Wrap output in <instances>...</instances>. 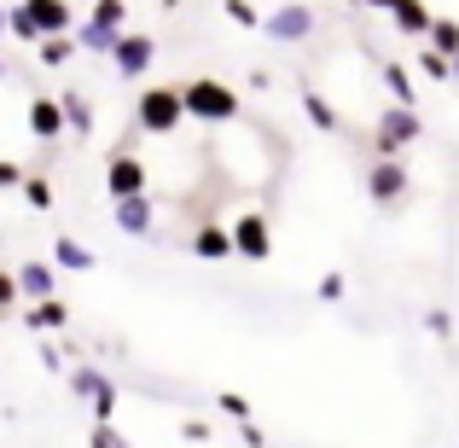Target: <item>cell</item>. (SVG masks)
Returning a JSON list of instances; mask_svg holds the SVG:
<instances>
[{
    "label": "cell",
    "instance_id": "1",
    "mask_svg": "<svg viewBox=\"0 0 459 448\" xmlns=\"http://www.w3.org/2000/svg\"><path fill=\"white\" fill-rule=\"evenodd\" d=\"M180 117H192V123H238V93L215 76H198L180 88Z\"/></svg>",
    "mask_w": 459,
    "mask_h": 448
},
{
    "label": "cell",
    "instance_id": "2",
    "mask_svg": "<svg viewBox=\"0 0 459 448\" xmlns=\"http://www.w3.org/2000/svg\"><path fill=\"white\" fill-rule=\"evenodd\" d=\"M186 123L180 117V82H157V88L134 93V135H175V128Z\"/></svg>",
    "mask_w": 459,
    "mask_h": 448
},
{
    "label": "cell",
    "instance_id": "3",
    "mask_svg": "<svg viewBox=\"0 0 459 448\" xmlns=\"http://www.w3.org/2000/svg\"><path fill=\"white\" fill-rule=\"evenodd\" d=\"M256 30H268V41H273V47H303V41H314L320 18H314L308 0H285V6H273L268 18L256 23Z\"/></svg>",
    "mask_w": 459,
    "mask_h": 448
},
{
    "label": "cell",
    "instance_id": "4",
    "mask_svg": "<svg viewBox=\"0 0 459 448\" xmlns=\"http://www.w3.org/2000/svg\"><path fill=\"white\" fill-rule=\"evenodd\" d=\"M413 140H425V123H419V111H402V105H390V111L372 123V152H378V157H402Z\"/></svg>",
    "mask_w": 459,
    "mask_h": 448
},
{
    "label": "cell",
    "instance_id": "5",
    "mask_svg": "<svg viewBox=\"0 0 459 448\" xmlns=\"http://www.w3.org/2000/svg\"><path fill=\"white\" fill-rule=\"evenodd\" d=\"M227 245H233V257H245V262H268L273 257V222L262 210H245L233 227H227Z\"/></svg>",
    "mask_w": 459,
    "mask_h": 448
},
{
    "label": "cell",
    "instance_id": "6",
    "mask_svg": "<svg viewBox=\"0 0 459 448\" xmlns=\"http://www.w3.org/2000/svg\"><path fill=\"white\" fill-rule=\"evenodd\" d=\"M105 192H111V204H117V198H140V192H152L146 163H140L134 152H111V163H105Z\"/></svg>",
    "mask_w": 459,
    "mask_h": 448
},
{
    "label": "cell",
    "instance_id": "7",
    "mask_svg": "<svg viewBox=\"0 0 459 448\" xmlns=\"http://www.w3.org/2000/svg\"><path fill=\"white\" fill-rule=\"evenodd\" d=\"M70 391H76L82 402H93V426H111V414H117V384L105 379L100 367H76V373H70Z\"/></svg>",
    "mask_w": 459,
    "mask_h": 448
},
{
    "label": "cell",
    "instance_id": "8",
    "mask_svg": "<svg viewBox=\"0 0 459 448\" xmlns=\"http://www.w3.org/2000/svg\"><path fill=\"white\" fill-rule=\"evenodd\" d=\"M407 187H413V175H407L402 157H378V163L367 169V198L372 204H402Z\"/></svg>",
    "mask_w": 459,
    "mask_h": 448
},
{
    "label": "cell",
    "instance_id": "9",
    "mask_svg": "<svg viewBox=\"0 0 459 448\" xmlns=\"http://www.w3.org/2000/svg\"><path fill=\"white\" fill-rule=\"evenodd\" d=\"M18 6H23V18L35 23V35H41V41H47V35H70V30H76L70 0H18Z\"/></svg>",
    "mask_w": 459,
    "mask_h": 448
},
{
    "label": "cell",
    "instance_id": "10",
    "mask_svg": "<svg viewBox=\"0 0 459 448\" xmlns=\"http://www.w3.org/2000/svg\"><path fill=\"white\" fill-rule=\"evenodd\" d=\"M152 58H157V41H152V35H123V41L111 47L117 76H128V82H134V76H146V70H152Z\"/></svg>",
    "mask_w": 459,
    "mask_h": 448
},
{
    "label": "cell",
    "instance_id": "11",
    "mask_svg": "<svg viewBox=\"0 0 459 448\" xmlns=\"http://www.w3.org/2000/svg\"><path fill=\"white\" fill-rule=\"evenodd\" d=\"M117 227L134 239H157V198L140 192V198H117Z\"/></svg>",
    "mask_w": 459,
    "mask_h": 448
},
{
    "label": "cell",
    "instance_id": "12",
    "mask_svg": "<svg viewBox=\"0 0 459 448\" xmlns=\"http://www.w3.org/2000/svg\"><path fill=\"white\" fill-rule=\"evenodd\" d=\"M53 105H58V123H65V135H76V140L93 135V105H88V93H82V88H58Z\"/></svg>",
    "mask_w": 459,
    "mask_h": 448
},
{
    "label": "cell",
    "instance_id": "13",
    "mask_svg": "<svg viewBox=\"0 0 459 448\" xmlns=\"http://www.w3.org/2000/svg\"><path fill=\"white\" fill-rule=\"evenodd\" d=\"M12 285H18V303H47V297H58L53 262H23V268L12 274Z\"/></svg>",
    "mask_w": 459,
    "mask_h": 448
},
{
    "label": "cell",
    "instance_id": "14",
    "mask_svg": "<svg viewBox=\"0 0 459 448\" xmlns=\"http://www.w3.org/2000/svg\"><path fill=\"white\" fill-rule=\"evenodd\" d=\"M192 257L227 262V257H233V245H227V227H221V222H198V227H192Z\"/></svg>",
    "mask_w": 459,
    "mask_h": 448
},
{
    "label": "cell",
    "instance_id": "15",
    "mask_svg": "<svg viewBox=\"0 0 459 448\" xmlns=\"http://www.w3.org/2000/svg\"><path fill=\"white\" fill-rule=\"evenodd\" d=\"M65 268V274H88L93 268V250L82 245V239H70V233H58L53 239V274Z\"/></svg>",
    "mask_w": 459,
    "mask_h": 448
},
{
    "label": "cell",
    "instance_id": "16",
    "mask_svg": "<svg viewBox=\"0 0 459 448\" xmlns=\"http://www.w3.org/2000/svg\"><path fill=\"white\" fill-rule=\"evenodd\" d=\"M23 326H30L35 338L41 332H58V326H70V309L58 297H47V303H30V309H23Z\"/></svg>",
    "mask_w": 459,
    "mask_h": 448
},
{
    "label": "cell",
    "instance_id": "17",
    "mask_svg": "<svg viewBox=\"0 0 459 448\" xmlns=\"http://www.w3.org/2000/svg\"><path fill=\"white\" fill-rule=\"evenodd\" d=\"M30 128H35V140H65V123H58L53 93H35V100H30Z\"/></svg>",
    "mask_w": 459,
    "mask_h": 448
},
{
    "label": "cell",
    "instance_id": "18",
    "mask_svg": "<svg viewBox=\"0 0 459 448\" xmlns=\"http://www.w3.org/2000/svg\"><path fill=\"white\" fill-rule=\"evenodd\" d=\"M390 18H395V30H402V35H413V41L430 30V6H425V0H395V6H390Z\"/></svg>",
    "mask_w": 459,
    "mask_h": 448
},
{
    "label": "cell",
    "instance_id": "19",
    "mask_svg": "<svg viewBox=\"0 0 459 448\" xmlns=\"http://www.w3.org/2000/svg\"><path fill=\"white\" fill-rule=\"evenodd\" d=\"M425 53H437V58H448L454 65V53H459V23L454 18H430V30H425Z\"/></svg>",
    "mask_w": 459,
    "mask_h": 448
},
{
    "label": "cell",
    "instance_id": "20",
    "mask_svg": "<svg viewBox=\"0 0 459 448\" xmlns=\"http://www.w3.org/2000/svg\"><path fill=\"white\" fill-rule=\"evenodd\" d=\"M35 58H41L47 70H58V65L76 58V41H70V35H47V41H35Z\"/></svg>",
    "mask_w": 459,
    "mask_h": 448
},
{
    "label": "cell",
    "instance_id": "21",
    "mask_svg": "<svg viewBox=\"0 0 459 448\" xmlns=\"http://www.w3.org/2000/svg\"><path fill=\"white\" fill-rule=\"evenodd\" d=\"M384 88H390V100L402 105V111H413V76H407V65H384Z\"/></svg>",
    "mask_w": 459,
    "mask_h": 448
},
{
    "label": "cell",
    "instance_id": "22",
    "mask_svg": "<svg viewBox=\"0 0 459 448\" xmlns=\"http://www.w3.org/2000/svg\"><path fill=\"white\" fill-rule=\"evenodd\" d=\"M303 111H308V123H314V128H337V111H332V100H325V93L303 88Z\"/></svg>",
    "mask_w": 459,
    "mask_h": 448
},
{
    "label": "cell",
    "instance_id": "23",
    "mask_svg": "<svg viewBox=\"0 0 459 448\" xmlns=\"http://www.w3.org/2000/svg\"><path fill=\"white\" fill-rule=\"evenodd\" d=\"M18 192H23V204H30V210H53V187H47V175H23Z\"/></svg>",
    "mask_w": 459,
    "mask_h": 448
},
{
    "label": "cell",
    "instance_id": "24",
    "mask_svg": "<svg viewBox=\"0 0 459 448\" xmlns=\"http://www.w3.org/2000/svg\"><path fill=\"white\" fill-rule=\"evenodd\" d=\"M6 35H18L23 47H35V41H41V35H35V23L23 18V6H18V0H12V6H6Z\"/></svg>",
    "mask_w": 459,
    "mask_h": 448
},
{
    "label": "cell",
    "instance_id": "25",
    "mask_svg": "<svg viewBox=\"0 0 459 448\" xmlns=\"http://www.w3.org/2000/svg\"><path fill=\"white\" fill-rule=\"evenodd\" d=\"M227 18H233L238 30H256V23H262V12L250 6V0H227Z\"/></svg>",
    "mask_w": 459,
    "mask_h": 448
},
{
    "label": "cell",
    "instance_id": "26",
    "mask_svg": "<svg viewBox=\"0 0 459 448\" xmlns=\"http://www.w3.org/2000/svg\"><path fill=\"white\" fill-rule=\"evenodd\" d=\"M419 70H425L430 82H448L454 76V65H448V58H437V53H419Z\"/></svg>",
    "mask_w": 459,
    "mask_h": 448
},
{
    "label": "cell",
    "instance_id": "27",
    "mask_svg": "<svg viewBox=\"0 0 459 448\" xmlns=\"http://www.w3.org/2000/svg\"><path fill=\"white\" fill-rule=\"evenodd\" d=\"M221 414H233L238 426H245V419H250V402H245L238 391H221Z\"/></svg>",
    "mask_w": 459,
    "mask_h": 448
},
{
    "label": "cell",
    "instance_id": "28",
    "mask_svg": "<svg viewBox=\"0 0 459 448\" xmlns=\"http://www.w3.org/2000/svg\"><path fill=\"white\" fill-rule=\"evenodd\" d=\"M343 292H349V280H343V274H325V280H320V303H337Z\"/></svg>",
    "mask_w": 459,
    "mask_h": 448
},
{
    "label": "cell",
    "instance_id": "29",
    "mask_svg": "<svg viewBox=\"0 0 459 448\" xmlns=\"http://www.w3.org/2000/svg\"><path fill=\"white\" fill-rule=\"evenodd\" d=\"M18 180H23V163H12V157H0V192H6V187H18Z\"/></svg>",
    "mask_w": 459,
    "mask_h": 448
},
{
    "label": "cell",
    "instance_id": "30",
    "mask_svg": "<svg viewBox=\"0 0 459 448\" xmlns=\"http://www.w3.org/2000/svg\"><path fill=\"white\" fill-rule=\"evenodd\" d=\"M18 309V285H12V274H0V314Z\"/></svg>",
    "mask_w": 459,
    "mask_h": 448
},
{
    "label": "cell",
    "instance_id": "31",
    "mask_svg": "<svg viewBox=\"0 0 459 448\" xmlns=\"http://www.w3.org/2000/svg\"><path fill=\"white\" fill-rule=\"evenodd\" d=\"M425 326H430V332H437V338H448V332H454V321H448V309H430V314H425Z\"/></svg>",
    "mask_w": 459,
    "mask_h": 448
},
{
    "label": "cell",
    "instance_id": "32",
    "mask_svg": "<svg viewBox=\"0 0 459 448\" xmlns=\"http://www.w3.org/2000/svg\"><path fill=\"white\" fill-rule=\"evenodd\" d=\"M93 448H123V443H117V431L111 426H93V437H88Z\"/></svg>",
    "mask_w": 459,
    "mask_h": 448
},
{
    "label": "cell",
    "instance_id": "33",
    "mask_svg": "<svg viewBox=\"0 0 459 448\" xmlns=\"http://www.w3.org/2000/svg\"><path fill=\"white\" fill-rule=\"evenodd\" d=\"M41 367H47V373H58V367H65V356H58V344H41Z\"/></svg>",
    "mask_w": 459,
    "mask_h": 448
},
{
    "label": "cell",
    "instance_id": "34",
    "mask_svg": "<svg viewBox=\"0 0 459 448\" xmlns=\"http://www.w3.org/2000/svg\"><path fill=\"white\" fill-rule=\"evenodd\" d=\"M180 431H186L192 443H210V426H204V419H186V426H180Z\"/></svg>",
    "mask_w": 459,
    "mask_h": 448
},
{
    "label": "cell",
    "instance_id": "35",
    "mask_svg": "<svg viewBox=\"0 0 459 448\" xmlns=\"http://www.w3.org/2000/svg\"><path fill=\"white\" fill-rule=\"evenodd\" d=\"M360 6H372V12H390V6H395V0H360Z\"/></svg>",
    "mask_w": 459,
    "mask_h": 448
},
{
    "label": "cell",
    "instance_id": "36",
    "mask_svg": "<svg viewBox=\"0 0 459 448\" xmlns=\"http://www.w3.org/2000/svg\"><path fill=\"white\" fill-rule=\"evenodd\" d=\"M0 35H6V0H0Z\"/></svg>",
    "mask_w": 459,
    "mask_h": 448
},
{
    "label": "cell",
    "instance_id": "37",
    "mask_svg": "<svg viewBox=\"0 0 459 448\" xmlns=\"http://www.w3.org/2000/svg\"><path fill=\"white\" fill-rule=\"evenodd\" d=\"M0 82H6V58H0Z\"/></svg>",
    "mask_w": 459,
    "mask_h": 448
}]
</instances>
